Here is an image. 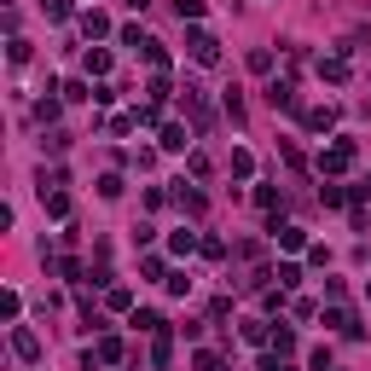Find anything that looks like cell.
I'll list each match as a JSON object with an SVG mask.
<instances>
[{
	"label": "cell",
	"instance_id": "4fadbf2b",
	"mask_svg": "<svg viewBox=\"0 0 371 371\" xmlns=\"http://www.w3.org/2000/svg\"><path fill=\"white\" fill-rule=\"evenodd\" d=\"M174 198H180V209H186V215H203V192H192L186 180H180V192H174Z\"/></svg>",
	"mask_w": 371,
	"mask_h": 371
},
{
	"label": "cell",
	"instance_id": "5b68a950",
	"mask_svg": "<svg viewBox=\"0 0 371 371\" xmlns=\"http://www.w3.org/2000/svg\"><path fill=\"white\" fill-rule=\"evenodd\" d=\"M267 99H273V111H296V87L278 76V81H267Z\"/></svg>",
	"mask_w": 371,
	"mask_h": 371
},
{
	"label": "cell",
	"instance_id": "9a60e30c",
	"mask_svg": "<svg viewBox=\"0 0 371 371\" xmlns=\"http://www.w3.org/2000/svg\"><path fill=\"white\" fill-rule=\"evenodd\" d=\"M87 76H111V53H105V46H93V53H87Z\"/></svg>",
	"mask_w": 371,
	"mask_h": 371
},
{
	"label": "cell",
	"instance_id": "7402d4cb",
	"mask_svg": "<svg viewBox=\"0 0 371 371\" xmlns=\"http://www.w3.org/2000/svg\"><path fill=\"white\" fill-rule=\"evenodd\" d=\"M273 354H278V360L296 354V337H290V331H273Z\"/></svg>",
	"mask_w": 371,
	"mask_h": 371
},
{
	"label": "cell",
	"instance_id": "d4e9b609",
	"mask_svg": "<svg viewBox=\"0 0 371 371\" xmlns=\"http://www.w3.org/2000/svg\"><path fill=\"white\" fill-rule=\"evenodd\" d=\"M319 203H325V209H337V203H348V192H342V186H325V192H319Z\"/></svg>",
	"mask_w": 371,
	"mask_h": 371
},
{
	"label": "cell",
	"instance_id": "30bf717a",
	"mask_svg": "<svg viewBox=\"0 0 371 371\" xmlns=\"http://www.w3.org/2000/svg\"><path fill=\"white\" fill-rule=\"evenodd\" d=\"M93 360H99V365H116V360H122V342H116V337H99V348H93Z\"/></svg>",
	"mask_w": 371,
	"mask_h": 371
},
{
	"label": "cell",
	"instance_id": "8fae6325",
	"mask_svg": "<svg viewBox=\"0 0 371 371\" xmlns=\"http://www.w3.org/2000/svg\"><path fill=\"white\" fill-rule=\"evenodd\" d=\"M273 278H278L285 290H296V285H302V267H296V261H278V267H273Z\"/></svg>",
	"mask_w": 371,
	"mask_h": 371
},
{
	"label": "cell",
	"instance_id": "603a6c76",
	"mask_svg": "<svg viewBox=\"0 0 371 371\" xmlns=\"http://www.w3.org/2000/svg\"><path fill=\"white\" fill-rule=\"evenodd\" d=\"M41 6H46V18H53V24H64V18H70V0H41Z\"/></svg>",
	"mask_w": 371,
	"mask_h": 371
},
{
	"label": "cell",
	"instance_id": "5bb4252c",
	"mask_svg": "<svg viewBox=\"0 0 371 371\" xmlns=\"http://www.w3.org/2000/svg\"><path fill=\"white\" fill-rule=\"evenodd\" d=\"M81 29L99 41V35H111V18H105V12H81Z\"/></svg>",
	"mask_w": 371,
	"mask_h": 371
},
{
	"label": "cell",
	"instance_id": "52a82bcc",
	"mask_svg": "<svg viewBox=\"0 0 371 371\" xmlns=\"http://www.w3.org/2000/svg\"><path fill=\"white\" fill-rule=\"evenodd\" d=\"M308 128H313V133L337 128V105H313V111H308Z\"/></svg>",
	"mask_w": 371,
	"mask_h": 371
},
{
	"label": "cell",
	"instance_id": "f546056e",
	"mask_svg": "<svg viewBox=\"0 0 371 371\" xmlns=\"http://www.w3.org/2000/svg\"><path fill=\"white\" fill-rule=\"evenodd\" d=\"M354 198H371V174H365V186H354Z\"/></svg>",
	"mask_w": 371,
	"mask_h": 371
},
{
	"label": "cell",
	"instance_id": "3957f363",
	"mask_svg": "<svg viewBox=\"0 0 371 371\" xmlns=\"http://www.w3.org/2000/svg\"><path fill=\"white\" fill-rule=\"evenodd\" d=\"M12 354H18L24 365H35V360H41V337L24 331V325H12Z\"/></svg>",
	"mask_w": 371,
	"mask_h": 371
},
{
	"label": "cell",
	"instance_id": "ac0fdd59",
	"mask_svg": "<svg viewBox=\"0 0 371 371\" xmlns=\"http://www.w3.org/2000/svg\"><path fill=\"white\" fill-rule=\"evenodd\" d=\"M168 250H174V255H192V250H198V232H174Z\"/></svg>",
	"mask_w": 371,
	"mask_h": 371
},
{
	"label": "cell",
	"instance_id": "f1b7e54d",
	"mask_svg": "<svg viewBox=\"0 0 371 371\" xmlns=\"http://www.w3.org/2000/svg\"><path fill=\"white\" fill-rule=\"evenodd\" d=\"M174 6H180V18H192V24L203 18V0H174Z\"/></svg>",
	"mask_w": 371,
	"mask_h": 371
},
{
	"label": "cell",
	"instance_id": "9c48e42d",
	"mask_svg": "<svg viewBox=\"0 0 371 371\" xmlns=\"http://www.w3.org/2000/svg\"><path fill=\"white\" fill-rule=\"evenodd\" d=\"M41 203H46V215H53V220L70 215V192H41Z\"/></svg>",
	"mask_w": 371,
	"mask_h": 371
},
{
	"label": "cell",
	"instance_id": "83f0119b",
	"mask_svg": "<svg viewBox=\"0 0 371 371\" xmlns=\"http://www.w3.org/2000/svg\"><path fill=\"white\" fill-rule=\"evenodd\" d=\"M250 70L261 76V70H273V53H267V46H255V53H250Z\"/></svg>",
	"mask_w": 371,
	"mask_h": 371
},
{
	"label": "cell",
	"instance_id": "484cf974",
	"mask_svg": "<svg viewBox=\"0 0 371 371\" xmlns=\"http://www.w3.org/2000/svg\"><path fill=\"white\" fill-rule=\"evenodd\" d=\"M6 59H12V64H29V41H18V35H12V46H6Z\"/></svg>",
	"mask_w": 371,
	"mask_h": 371
},
{
	"label": "cell",
	"instance_id": "7a4b0ae2",
	"mask_svg": "<svg viewBox=\"0 0 371 371\" xmlns=\"http://www.w3.org/2000/svg\"><path fill=\"white\" fill-rule=\"evenodd\" d=\"M354 163V139H337L331 151H319V174H342Z\"/></svg>",
	"mask_w": 371,
	"mask_h": 371
},
{
	"label": "cell",
	"instance_id": "ba28073f",
	"mask_svg": "<svg viewBox=\"0 0 371 371\" xmlns=\"http://www.w3.org/2000/svg\"><path fill=\"white\" fill-rule=\"evenodd\" d=\"M273 238H278V250H302L308 232H302V226H273Z\"/></svg>",
	"mask_w": 371,
	"mask_h": 371
},
{
	"label": "cell",
	"instance_id": "ffe728a7",
	"mask_svg": "<svg viewBox=\"0 0 371 371\" xmlns=\"http://www.w3.org/2000/svg\"><path fill=\"white\" fill-rule=\"evenodd\" d=\"M133 325H139V331H151V337H157V331H168L163 313H133Z\"/></svg>",
	"mask_w": 371,
	"mask_h": 371
},
{
	"label": "cell",
	"instance_id": "4dcf8cb0",
	"mask_svg": "<svg viewBox=\"0 0 371 371\" xmlns=\"http://www.w3.org/2000/svg\"><path fill=\"white\" fill-rule=\"evenodd\" d=\"M128 6H133V12H146V0H128Z\"/></svg>",
	"mask_w": 371,
	"mask_h": 371
},
{
	"label": "cell",
	"instance_id": "e0dca14e",
	"mask_svg": "<svg viewBox=\"0 0 371 371\" xmlns=\"http://www.w3.org/2000/svg\"><path fill=\"white\" fill-rule=\"evenodd\" d=\"M64 99H70V105H81V99H93V81H81V76H76V81H64Z\"/></svg>",
	"mask_w": 371,
	"mask_h": 371
},
{
	"label": "cell",
	"instance_id": "7c38bea8",
	"mask_svg": "<svg viewBox=\"0 0 371 371\" xmlns=\"http://www.w3.org/2000/svg\"><path fill=\"white\" fill-rule=\"evenodd\" d=\"M186 146H192V133H186L180 122H174V128H163V151H186Z\"/></svg>",
	"mask_w": 371,
	"mask_h": 371
},
{
	"label": "cell",
	"instance_id": "d6986e66",
	"mask_svg": "<svg viewBox=\"0 0 371 371\" xmlns=\"http://www.w3.org/2000/svg\"><path fill=\"white\" fill-rule=\"evenodd\" d=\"M232 174L250 180V174H255V157H250V151H232Z\"/></svg>",
	"mask_w": 371,
	"mask_h": 371
},
{
	"label": "cell",
	"instance_id": "1f68e13d",
	"mask_svg": "<svg viewBox=\"0 0 371 371\" xmlns=\"http://www.w3.org/2000/svg\"><path fill=\"white\" fill-rule=\"evenodd\" d=\"M331 371H337V365H331Z\"/></svg>",
	"mask_w": 371,
	"mask_h": 371
},
{
	"label": "cell",
	"instance_id": "44dd1931",
	"mask_svg": "<svg viewBox=\"0 0 371 371\" xmlns=\"http://www.w3.org/2000/svg\"><path fill=\"white\" fill-rule=\"evenodd\" d=\"M168 354H174V342H168V331H157V348H151V365H168Z\"/></svg>",
	"mask_w": 371,
	"mask_h": 371
},
{
	"label": "cell",
	"instance_id": "4316f807",
	"mask_svg": "<svg viewBox=\"0 0 371 371\" xmlns=\"http://www.w3.org/2000/svg\"><path fill=\"white\" fill-rule=\"evenodd\" d=\"M18 308H24V296H18V290H6V296H0V313H6V319H18Z\"/></svg>",
	"mask_w": 371,
	"mask_h": 371
},
{
	"label": "cell",
	"instance_id": "8992f818",
	"mask_svg": "<svg viewBox=\"0 0 371 371\" xmlns=\"http://www.w3.org/2000/svg\"><path fill=\"white\" fill-rule=\"evenodd\" d=\"M319 76L331 81V87H342L348 81V59H319Z\"/></svg>",
	"mask_w": 371,
	"mask_h": 371
},
{
	"label": "cell",
	"instance_id": "6da1fadb",
	"mask_svg": "<svg viewBox=\"0 0 371 371\" xmlns=\"http://www.w3.org/2000/svg\"><path fill=\"white\" fill-rule=\"evenodd\" d=\"M186 53H192L198 64H215V59H220V41H215L209 29H192V35H186Z\"/></svg>",
	"mask_w": 371,
	"mask_h": 371
},
{
	"label": "cell",
	"instance_id": "2e32d148",
	"mask_svg": "<svg viewBox=\"0 0 371 371\" xmlns=\"http://www.w3.org/2000/svg\"><path fill=\"white\" fill-rule=\"evenodd\" d=\"M139 53H146V64H157V76L168 70V53H163V41H146V46H139Z\"/></svg>",
	"mask_w": 371,
	"mask_h": 371
},
{
	"label": "cell",
	"instance_id": "277c9868",
	"mask_svg": "<svg viewBox=\"0 0 371 371\" xmlns=\"http://www.w3.org/2000/svg\"><path fill=\"white\" fill-rule=\"evenodd\" d=\"M325 325H331L337 337H360V319H354L348 308H325Z\"/></svg>",
	"mask_w": 371,
	"mask_h": 371
},
{
	"label": "cell",
	"instance_id": "cb8c5ba5",
	"mask_svg": "<svg viewBox=\"0 0 371 371\" xmlns=\"http://www.w3.org/2000/svg\"><path fill=\"white\" fill-rule=\"evenodd\" d=\"M192 365H198V371H226V365H220V354H209V348H198V360H192Z\"/></svg>",
	"mask_w": 371,
	"mask_h": 371
}]
</instances>
